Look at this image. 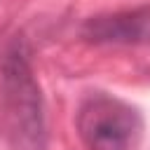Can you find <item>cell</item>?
Masks as SVG:
<instances>
[{
  "mask_svg": "<svg viewBox=\"0 0 150 150\" xmlns=\"http://www.w3.org/2000/svg\"><path fill=\"white\" fill-rule=\"evenodd\" d=\"M75 127L87 150H134L143 131V120L127 101L98 91L80 103Z\"/></svg>",
  "mask_w": 150,
  "mask_h": 150,
  "instance_id": "1",
  "label": "cell"
},
{
  "mask_svg": "<svg viewBox=\"0 0 150 150\" xmlns=\"http://www.w3.org/2000/svg\"><path fill=\"white\" fill-rule=\"evenodd\" d=\"M2 82H5V101L9 108V117L14 131L28 143L33 150H42L45 145V124H42V105L40 89L33 80L28 59L23 54L21 42H14L2 61Z\"/></svg>",
  "mask_w": 150,
  "mask_h": 150,
  "instance_id": "2",
  "label": "cell"
},
{
  "mask_svg": "<svg viewBox=\"0 0 150 150\" xmlns=\"http://www.w3.org/2000/svg\"><path fill=\"white\" fill-rule=\"evenodd\" d=\"M82 38L96 45H150V7L94 16L82 26Z\"/></svg>",
  "mask_w": 150,
  "mask_h": 150,
  "instance_id": "3",
  "label": "cell"
}]
</instances>
